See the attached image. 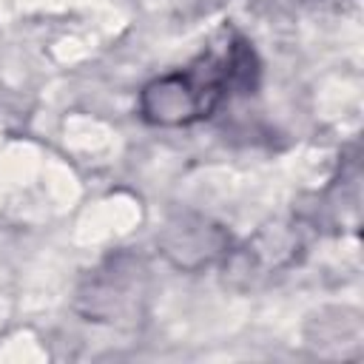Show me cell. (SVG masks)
<instances>
[{
  "label": "cell",
  "mask_w": 364,
  "mask_h": 364,
  "mask_svg": "<svg viewBox=\"0 0 364 364\" xmlns=\"http://www.w3.org/2000/svg\"><path fill=\"white\" fill-rule=\"evenodd\" d=\"M239 46L228 48V57L202 54L182 74H171L145 88V111L156 122H191L196 117H208L213 111L230 82L247 68L239 60Z\"/></svg>",
  "instance_id": "cell-1"
}]
</instances>
